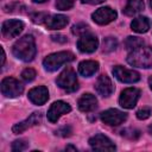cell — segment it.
Masks as SVG:
<instances>
[{
  "instance_id": "cell-5",
  "label": "cell",
  "mask_w": 152,
  "mask_h": 152,
  "mask_svg": "<svg viewBox=\"0 0 152 152\" xmlns=\"http://www.w3.org/2000/svg\"><path fill=\"white\" fill-rule=\"evenodd\" d=\"M23 84L13 77H6L1 82V93L7 97H17L23 93Z\"/></svg>"
},
{
  "instance_id": "cell-3",
  "label": "cell",
  "mask_w": 152,
  "mask_h": 152,
  "mask_svg": "<svg viewBox=\"0 0 152 152\" xmlns=\"http://www.w3.org/2000/svg\"><path fill=\"white\" fill-rule=\"evenodd\" d=\"M74 59H75L74 53H71L69 51H61V52L49 55L44 59L43 65H44L45 70H48V71H56L63 64H65L68 62H71Z\"/></svg>"
},
{
  "instance_id": "cell-13",
  "label": "cell",
  "mask_w": 152,
  "mask_h": 152,
  "mask_svg": "<svg viewBox=\"0 0 152 152\" xmlns=\"http://www.w3.org/2000/svg\"><path fill=\"white\" fill-rule=\"evenodd\" d=\"M99 45V40L93 34H83L81 36V38L77 40V48L81 52H86V53H90L94 52L97 49Z\"/></svg>"
},
{
  "instance_id": "cell-21",
  "label": "cell",
  "mask_w": 152,
  "mask_h": 152,
  "mask_svg": "<svg viewBox=\"0 0 152 152\" xmlns=\"http://www.w3.org/2000/svg\"><path fill=\"white\" fill-rule=\"evenodd\" d=\"M131 27L137 33H145L150 28V21L146 17H138V18L133 19Z\"/></svg>"
},
{
  "instance_id": "cell-7",
  "label": "cell",
  "mask_w": 152,
  "mask_h": 152,
  "mask_svg": "<svg viewBox=\"0 0 152 152\" xmlns=\"http://www.w3.org/2000/svg\"><path fill=\"white\" fill-rule=\"evenodd\" d=\"M126 119H127V114L115 108H110L101 113V120L104 124L110 125V126H118L122 124Z\"/></svg>"
},
{
  "instance_id": "cell-29",
  "label": "cell",
  "mask_w": 152,
  "mask_h": 152,
  "mask_svg": "<svg viewBox=\"0 0 152 152\" xmlns=\"http://www.w3.org/2000/svg\"><path fill=\"white\" fill-rule=\"evenodd\" d=\"M128 132H129V133H127L126 131H122L121 134H122L124 137L129 138V139H137V138L139 137V131H137V129H132V128H129Z\"/></svg>"
},
{
  "instance_id": "cell-19",
  "label": "cell",
  "mask_w": 152,
  "mask_h": 152,
  "mask_svg": "<svg viewBox=\"0 0 152 152\" xmlns=\"http://www.w3.org/2000/svg\"><path fill=\"white\" fill-rule=\"evenodd\" d=\"M99 70V63L96 61H83L78 64V72L84 77L93 76Z\"/></svg>"
},
{
  "instance_id": "cell-16",
  "label": "cell",
  "mask_w": 152,
  "mask_h": 152,
  "mask_svg": "<svg viewBox=\"0 0 152 152\" xmlns=\"http://www.w3.org/2000/svg\"><path fill=\"white\" fill-rule=\"evenodd\" d=\"M28 99L34 104H38V106L44 104L49 99V91L44 86L36 87L28 91Z\"/></svg>"
},
{
  "instance_id": "cell-33",
  "label": "cell",
  "mask_w": 152,
  "mask_h": 152,
  "mask_svg": "<svg viewBox=\"0 0 152 152\" xmlns=\"http://www.w3.org/2000/svg\"><path fill=\"white\" fill-rule=\"evenodd\" d=\"M1 52H2V64L5 63V51H4V49H1Z\"/></svg>"
},
{
  "instance_id": "cell-30",
  "label": "cell",
  "mask_w": 152,
  "mask_h": 152,
  "mask_svg": "<svg viewBox=\"0 0 152 152\" xmlns=\"http://www.w3.org/2000/svg\"><path fill=\"white\" fill-rule=\"evenodd\" d=\"M70 133H71V128H70V127H66V126L59 128V129L56 132V134H58V135H61V137H68V135H70Z\"/></svg>"
},
{
  "instance_id": "cell-23",
  "label": "cell",
  "mask_w": 152,
  "mask_h": 152,
  "mask_svg": "<svg viewBox=\"0 0 152 152\" xmlns=\"http://www.w3.org/2000/svg\"><path fill=\"white\" fill-rule=\"evenodd\" d=\"M118 45V40L113 37H107L103 39V43H102V51L103 52H110L113 50H115Z\"/></svg>"
},
{
  "instance_id": "cell-2",
  "label": "cell",
  "mask_w": 152,
  "mask_h": 152,
  "mask_svg": "<svg viewBox=\"0 0 152 152\" xmlns=\"http://www.w3.org/2000/svg\"><path fill=\"white\" fill-rule=\"evenodd\" d=\"M128 64L138 68H151L152 66V48L140 46L129 52L127 57Z\"/></svg>"
},
{
  "instance_id": "cell-34",
  "label": "cell",
  "mask_w": 152,
  "mask_h": 152,
  "mask_svg": "<svg viewBox=\"0 0 152 152\" xmlns=\"http://www.w3.org/2000/svg\"><path fill=\"white\" fill-rule=\"evenodd\" d=\"M65 150H74V151H76V147H72V146H66V147H65Z\"/></svg>"
},
{
  "instance_id": "cell-27",
  "label": "cell",
  "mask_w": 152,
  "mask_h": 152,
  "mask_svg": "<svg viewBox=\"0 0 152 152\" xmlns=\"http://www.w3.org/2000/svg\"><path fill=\"white\" fill-rule=\"evenodd\" d=\"M150 115H151V108L150 107H144V108H141L137 112V118L140 119V120H145Z\"/></svg>"
},
{
  "instance_id": "cell-9",
  "label": "cell",
  "mask_w": 152,
  "mask_h": 152,
  "mask_svg": "<svg viewBox=\"0 0 152 152\" xmlns=\"http://www.w3.org/2000/svg\"><path fill=\"white\" fill-rule=\"evenodd\" d=\"M24 30V23L21 20H17V19H10L6 20L2 24V34L5 38H14L18 37L21 31Z\"/></svg>"
},
{
  "instance_id": "cell-10",
  "label": "cell",
  "mask_w": 152,
  "mask_h": 152,
  "mask_svg": "<svg viewBox=\"0 0 152 152\" xmlns=\"http://www.w3.org/2000/svg\"><path fill=\"white\" fill-rule=\"evenodd\" d=\"M93 20L99 25H106L116 18V12L110 7H101L91 14Z\"/></svg>"
},
{
  "instance_id": "cell-4",
  "label": "cell",
  "mask_w": 152,
  "mask_h": 152,
  "mask_svg": "<svg viewBox=\"0 0 152 152\" xmlns=\"http://www.w3.org/2000/svg\"><path fill=\"white\" fill-rule=\"evenodd\" d=\"M56 82H57L59 88L64 89L68 93H72V91L78 89V81H77L76 74H75L72 68L64 69L59 74V76L57 77Z\"/></svg>"
},
{
  "instance_id": "cell-12",
  "label": "cell",
  "mask_w": 152,
  "mask_h": 152,
  "mask_svg": "<svg viewBox=\"0 0 152 152\" xmlns=\"http://www.w3.org/2000/svg\"><path fill=\"white\" fill-rule=\"evenodd\" d=\"M71 110V107L63 102V101H57V102H53L51 104V107L49 108L48 110V119L50 122H57V120L63 115V114H66Z\"/></svg>"
},
{
  "instance_id": "cell-8",
  "label": "cell",
  "mask_w": 152,
  "mask_h": 152,
  "mask_svg": "<svg viewBox=\"0 0 152 152\" xmlns=\"http://www.w3.org/2000/svg\"><path fill=\"white\" fill-rule=\"evenodd\" d=\"M113 75L119 81H121L124 83H134V82H138L140 80L139 72H137L134 70L126 69L121 65H116L113 68Z\"/></svg>"
},
{
  "instance_id": "cell-15",
  "label": "cell",
  "mask_w": 152,
  "mask_h": 152,
  "mask_svg": "<svg viewBox=\"0 0 152 152\" xmlns=\"http://www.w3.org/2000/svg\"><path fill=\"white\" fill-rule=\"evenodd\" d=\"M95 89H96V91H97L100 95L107 97V96L112 95V93H113V90H114V87H113V83H112L110 78H109L107 75H101V76L97 78V81H96Z\"/></svg>"
},
{
  "instance_id": "cell-37",
  "label": "cell",
  "mask_w": 152,
  "mask_h": 152,
  "mask_svg": "<svg viewBox=\"0 0 152 152\" xmlns=\"http://www.w3.org/2000/svg\"><path fill=\"white\" fill-rule=\"evenodd\" d=\"M150 6H151V8H152V0H150Z\"/></svg>"
},
{
  "instance_id": "cell-18",
  "label": "cell",
  "mask_w": 152,
  "mask_h": 152,
  "mask_svg": "<svg viewBox=\"0 0 152 152\" xmlns=\"http://www.w3.org/2000/svg\"><path fill=\"white\" fill-rule=\"evenodd\" d=\"M97 100L91 94H83L78 100V108L82 112H91L96 108Z\"/></svg>"
},
{
  "instance_id": "cell-11",
  "label": "cell",
  "mask_w": 152,
  "mask_h": 152,
  "mask_svg": "<svg viewBox=\"0 0 152 152\" xmlns=\"http://www.w3.org/2000/svg\"><path fill=\"white\" fill-rule=\"evenodd\" d=\"M89 145L95 151H114L115 145L103 134H96L89 139Z\"/></svg>"
},
{
  "instance_id": "cell-22",
  "label": "cell",
  "mask_w": 152,
  "mask_h": 152,
  "mask_svg": "<svg viewBox=\"0 0 152 152\" xmlns=\"http://www.w3.org/2000/svg\"><path fill=\"white\" fill-rule=\"evenodd\" d=\"M142 45H144V40L140 39L139 37H128L125 42V46L128 51H133Z\"/></svg>"
},
{
  "instance_id": "cell-35",
  "label": "cell",
  "mask_w": 152,
  "mask_h": 152,
  "mask_svg": "<svg viewBox=\"0 0 152 152\" xmlns=\"http://www.w3.org/2000/svg\"><path fill=\"white\" fill-rule=\"evenodd\" d=\"M33 2H39V4H42V2H45L46 0H32Z\"/></svg>"
},
{
  "instance_id": "cell-14",
  "label": "cell",
  "mask_w": 152,
  "mask_h": 152,
  "mask_svg": "<svg viewBox=\"0 0 152 152\" xmlns=\"http://www.w3.org/2000/svg\"><path fill=\"white\" fill-rule=\"evenodd\" d=\"M40 121H42V115L39 113H32L26 120H24L19 124H15L12 127V131H13V133L19 134V133H23L24 131H26L27 128H30L34 125H38Z\"/></svg>"
},
{
  "instance_id": "cell-32",
  "label": "cell",
  "mask_w": 152,
  "mask_h": 152,
  "mask_svg": "<svg viewBox=\"0 0 152 152\" xmlns=\"http://www.w3.org/2000/svg\"><path fill=\"white\" fill-rule=\"evenodd\" d=\"M83 4H90V5H97V4H101L103 2L104 0H81Z\"/></svg>"
},
{
  "instance_id": "cell-17",
  "label": "cell",
  "mask_w": 152,
  "mask_h": 152,
  "mask_svg": "<svg viewBox=\"0 0 152 152\" xmlns=\"http://www.w3.org/2000/svg\"><path fill=\"white\" fill-rule=\"evenodd\" d=\"M68 18L63 14H53V15H49L45 20V25L48 26V28L51 30H59L66 26L68 24Z\"/></svg>"
},
{
  "instance_id": "cell-38",
  "label": "cell",
  "mask_w": 152,
  "mask_h": 152,
  "mask_svg": "<svg viewBox=\"0 0 152 152\" xmlns=\"http://www.w3.org/2000/svg\"><path fill=\"white\" fill-rule=\"evenodd\" d=\"M150 129H151V132H152V126H151V127H150Z\"/></svg>"
},
{
  "instance_id": "cell-26",
  "label": "cell",
  "mask_w": 152,
  "mask_h": 152,
  "mask_svg": "<svg viewBox=\"0 0 152 152\" xmlns=\"http://www.w3.org/2000/svg\"><path fill=\"white\" fill-rule=\"evenodd\" d=\"M21 77H23L24 81L31 82V81L34 80V77H36V71H34V69H32V68L25 69V70L21 72Z\"/></svg>"
},
{
  "instance_id": "cell-28",
  "label": "cell",
  "mask_w": 152,
  "mask_h": 152,
  "mask_svg": "<svg viewBox=\"0 0 152 152\" xmlns=\"http://www.w3.org/2000/svg\"><path fill=\"white\" fill-rule=\"evenodd\" d=\"M27 148V142L24 140H15L12 144V151H24Z\"/></svg>"
},
{
  "instance_id": "cell-6",
  "label": "cell",
  "mask_w": 152,
  "mask_h": 152,
  "mask_svg": "<svg viewBox=\"0 0 152 152\" xmlns=\"http://www.w3.org/2000/svg\"><path fill=\"white\" fill-rule=\"evenodd\" d=\"M139 97H140V90L139 89H137V88H127L121 93L119 102H120L121 107L131 109L137 104Z\"/></svg>"
},
{
  "instance_id": "cell-36",
  "label": "cell",
  "mask_w": 152,
  "mask_h": 152,
  "mask_svg": "<svg viewBox=\"0 0 152 152\" xmlns=\"http://www.w3.org/2000/svg\"><path fill=\"white\" fill-rule=\"evenodd\" d=\"M148 83H150V87H151V89H152V76L148 78Z\"/></svg>"
},
{
  "instance_id": "cell-24",
  "label": "cell",
  "mask_w": 152,
  "mask_h": 152,
  "mask_svg": "<svg viewBox=\"0 0 152 152\" xmlns=\"http://www.w3.org/2000/svg\"><path fill=\"white\" fill-rule=\"evenodd\" d=\"M74 1L75 0H56V7L61 11H66L74 6Z\"/></svg>"
},
{
  "instance_id": "cell-25",
  "label": "cell",
  "mask_w": 152,
  "mask_h": 152,
  "mask_svg": "<svg viewBox=\"0 0 152 152\" xmlns=\"http://www.w3.org/2000/svg\"><path fill=\"white\" fill-rule=\"evenodd\" d=\"M88 28H89V27H88L86 24L80 23V24L74 25V26H72V28H71V31H72V33H74V34L83 36V34H86V33L88 32Z\"/></svg>"
},
{
  "instance_id": "cell-31",
  "label": "cell",
  "mask_w": 152,
  "mask_h": 152,
  "mask_svg": "<svg viewBox=\"0 0 152 152\" xmlns=\"http://www.w3.org/2000/svg\"><path fill=\"white\" fill-rule=\"evenodd\" d=\"M51 39L53 42H57V43H65L66 42V38L63 34H52L51 36Z\"/></svg>"
},
{
  "instance_id": "cell-1",
  "label": "cell",
  "mask_w": 152,
  "mask_h": 152,
  "mask_svg": "<svg viewBox=\"0 0 152 152\" xmlns=\"http://www.w3.org/2000/svg\"><path fill=\"white\" fill-rule=\"evenodd\" d=\"M36 42L31 34L24 36L13 45V55L24 62L32 61L36 56Z\"/></svg>"
},
{
  "instance_id": "cell-20",
  "label": "cell",
  "mask_w": 152,
  "mask_h": 152,
  "mask_svg": "<svg viewBox=\"0 0 152 152\" xmlns=\"http://www.w3.org/2000/svg\"><path fill=\"white\" fill-rule=\"evenodd\" d=\"M144 1L142 0H128L125 8H124V13L126 15H135L137 13L141 12L144 10Z\"/></svg>"
}]
</instances>
